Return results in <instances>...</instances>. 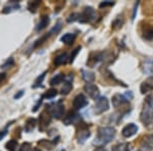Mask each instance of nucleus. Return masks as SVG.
<instances>
[{"instance_id":"nucleus-35","label":"nucleus","mask_w":153,"mask_h":151,"mask_svg":"<svg viewBox=\"0 0 153 151\" xmlns=\"http://www.w3.org/2000/svg\"><path fill=\"white\" fill-rule=\"evenodd\" d=\"M49 35H50V34H49ZM49 35H45V36H44V37H42V38L40 39V40H37L36 44H35V47H37V46H38V45H41V44L43 43V42L45 41L46 39L48 38V36H49Z\"/></svg>"},{"instance_id":"nucleus-25","label":"nucleus","mask_w":153,"mask_h":151,"mask_svg":"<svg viewBox=\"0 0 153 151\" xmlns=\"http://www.w3.org/2000/svg\"><path fill=\"white\" fill-rule=\"evenodd\" d=\"M76 39V35L75 34H65V35H63L61 37V41L63 42V43L68 44V45H70V44L73 43L74 41H75Z\"/></svg>"},{"instance_id":"nucleus-17","label":"nucleus","mask_w":153,"mask_h":151,"mask_svg":"<svg viewBox=\"0 0 153 151\" xmlns=\"http://www.w3.org/2000/svg\"><path fill=\"white\" fill-rule=\"evenodd\" d=\"M71 79H73V78L70 77V78H68V80L65 82L62 88H61V94H62V95H68V94L71 91V88H73V84H71Z\"/></svg>"},{"instance_id":"nucleus-40","label":"nucleus","mask_w":153,"mask_h":151,"mask_svg":"<svg viewBox=\"0 0 153 151\" xmlns=\"http://www.w3.org/2000/svg\"><path fill=\"white\" fill-rule=\"evenodd\" d=\"M4 79H5V74H0V82H2L4 80Z\"/></svg>"},{"instance_id":"nucleus-6","label":"nucleus","mask_w":153,"mask_h":151,"mask_svg":"<svg viewBox=\"0 0 153 151\" xmlns=\"http://www.w3.org/2000/svg\"><path fill=\"white\" fill-rule=\"evenodd\" d=\"M51 122V115L47 110L43 111L39 116V128L40 131H44L46 128L49 126V123Z\"/></svg>"},{"instance_id":"nucleus-2","label":"nucleus","mask_w":153,"mask_h":151,"mask_svg":"<svg viewBox=\"0 0 153 151\" xmlns=\"http://www.w3.org/2000/svg\"><path fill=\"white\" fill-rule=\"evenodd\" d=\"M48 112L50 113V115L53 116V118H60L61 116L63 115V112H65V106H63L62 101L60 100V101H58V102L49 105Z\"/></svg>"},{"instance_id":"nucleus-42","label":"nucleus","mask_w":153,"mask_h":151,"mask_svg":"<svg viewBox=\"0 0 153 151\" xmlns=\"http://www.w3.org/2000/svg\"><path fill=\"white\" fill-rule=\"evenodd\" d=\"M33 151H42V150H40V149H38V148H36V149H34Z\"/></svg>"},{"instance_id":"nucleus-27","label":"nucleus","mask_w":153,"mask_h":151,"mask_svg":"<svg viewBox=\"0 0 153 151\" xmlns=\"http://www.w3.org/2000/svg\"><path fill=\"white\" fill-rule=\"evenodd\" d=\"M14 8H19V4L18 1H16V2H14V1L9 2L8 6H6L5 8H4L3 12H4V13H8V12H10L11 10H13Z\"/></svg>"},{"instance_id":"nucleus-8","label":"nucleus","mask_w":153,"mask_h":151,"mask_svg":"<svg viewBox=\"0 0 153 151\" xmlns=\"http://www.w3.org/2000/svg\"><path fill=\"white\" fill-rule=\"evenodd\" d=\"M91 133L89 131L88 127L86 125H81L80 128H79V131H78V139H79V142L80 143H84L86 140L90 137Z\"/></svg>"},{"instance_id":"nucleus-21","label":"nucleus","mask_w":153,"mask_h":151,"mask_svg":"<svg viewBox=\"0 0 153 151\" xmlns=\"http://www.w3.org/2000/svg\"><path fill=\"white\" fill-rule=\"evenodd\" d=\"M63 79H65V76H63L62 74H57V75H55V76L52 77V78L50 79L49 83H50L51 86L58 85V84H60L61 82L63 81Z\"/></svg>"},{"instance_id":"nucleus-9","label":"nucleus","mask_w":153,"mask_h":151,"mask_svg":"<svg viewBox=\"0 0 153 151\" xmlns=\"http://www.w3.org/2000/svg\"><path fill=\"white\" fill-rule=\"evenodd\" d=\"M73 105L76 109H82L86 105H88V100L83 94H80V95H76L74 99Z\"/></svg>"},{"instance_id":"nucleus-29","label":"nucleus","mask_w":153,"mask_h":151,"mask_svg":"<svg viewBox=\"0 0 153 151\" xmlns=\"http://www.w3.org/2000/svg\"><path fill=\"white\" fill-rule=\"evenodd\" d=\"M40 5V1H32L29 3V10L32 12H36L38 6Z\"/></svg>"},{"instance_id":"nucleus-1","label":"nucleus","mask_w":153,"mask_h":151,"mask_svg":"<svg viewBox=\"0 0 153 151\" xmlns=\"http://www.w3.org/2000/svg\"><path fill=\"white\" fill-rule=\"evenodd\" d=\"M115 137V130L111 127H103L98 130L97 141H95V144H108L111 142L113 138Z\"/></svg>"},{"instance_id":"nucleus-39","label":"nucleus","mask_w":153,"mask_h":151,"mask_svg":"<svg viewBox=\"0 0 153 151\" xmlns=\"http://www.w3.org/2000/svg\"><path fill=\"white\" fill-rule=\"evenodd\" d=\"M6 134H7V130H4V131H2V132H0V140H1Z\"/></svg>"},{"instance_id":"nucleus-32","label":"nucleus","mask_w":153,"mask_h":151,"mask_svg":"<svg viewBox=\"0 0 153 151\" xmlns=\"http://www.w3.org/2000/svg\"><path fill=\"white\" fill-rule=\"evenodd\" d=\"M45 75H46V71H45V73L42 74V75L39 77L38 79H37L36 82H35V84H34V86H33L34 88L38 87V86H41V83H42V81H43V79H44V77H45Z\"/></svg>"},{"instance_id":"nucleus-12","label":"nucleus","mask_w":153,"mask_h":151,"mask_svg":"<svg viewBox=\"0 0 153 151\" xmlns=\"http://www.w3.org/2000/svg\"><path fill=\"white\" fill-rule=\"evenodd\" d=\"M143 37L147 41L153 42V25H146L143 27Z\"/></svg>"},{"instance_id":"nucleus-38","label":"nucleus","mask_w":153,"mask_h":151,"mask_svg":"<svg viewBox=\"0 0 153 151\" xmlns=\"http://www.w3.org/2000/svg\"><path fill=\"white\" fill-rule=\"evenodd\" d=\"M24 93H25L24 90H21L18 94H16V95H14V99H19V97H22V96L24 95Z\"/></svg>"},{"instance_id":"nucleus-20","label":"nucleus","mask_w":153,"mask_h":151,"mask_svg":"<svg viewBox=\"0 0 153 151\" xmlns=\"http://www.w3.org/2000/svg\"><path fill=\"white\" fill-rule=\"evenodd\" d=\"M49 24V18L47 16H43V18L41 19V21L39 22L38 25H37V27H36V31L37 32H40L42 31L43 29H45L46 27H47V25Z\"/></svg>"},{"instance_id":"nucleus-24","label":"nucleus","mask_w":153,"mask_h":151,"mask_svg":"<svg viewBox=\"0 0 153 151\" xmlns=\"http://www.w3.org/2000/svg\"><path fill=\"white\" fill-rule=\"evenodd\" d=\"M131 146L129 143H120L115 145L112 148V151H131Z\"/></svg>"},{"instance_id":"nucleus-4","label":"nucleus","mask_w":153,"mask_h":151,"mask_svg":"<svg viewBox=\"0 0 153 151\" xmlns=\"http://www.w3.org/2000/svg\"><path fill=\"white\" fill-rule=\"evenodd\" d=\"M140 120L144 125H149L153 121V107L149 106L148 104H145L144 108L142 109L141 115H140Z\"/></svg>"},{"instance_id":"nucleus-22","label":"nucleus","mask_w":153,"mask_h":151,"mask_svg":"<svg viewBox=\"0 0 153 151\" xmlns=\"http://www.w3.org/2000/svg\"><path fill=\"white\" fill-rule=\"evenodd\" d=\"M143 71L146 74H148V75H153V61H145L144 64H143Z\"/></svg>"},{"instance_id":"nucleus-15","label":"nucleus","mask_w":153,"mask_h":151,"mask_svg":"<svg viewBox=\"0 0 153 151\" xmlns=\"http://www.w3.org/2000/svg\"><path fill=\"white\" fill-rule=\"evenodd\" d=\"M78 120H79V115H78V113L74 112V111H70V112L68 113V115L63 118V123L66 125V126L71 125V123L76 122Z\"/></svg>"},{"instance_id":"nucleus-34","label":"nucleus","mask_w":153,"mask_h":151,"mask_svg":"<svg viewBox=\"0 0 153 151\" xmlns=\"http://www.w3.org/2000/svg\"><path fill=\"white\" fill-rule=\"evenodd\" d=\"M146 104L153 107V93L150 94V95L146 98Z\"/></svg>"},{"instance_id":"nucleus-41","label":"nucleus","mask_w":153,"mask_h":151,"mask_svg":"<svg viewBox=\"0 0 153 151\" xmlns=\"http://www.w3.org/2000/svg\"><path fill=\"white\" fill-rule=\"evenodd\" d=\"M94 151H106L104 148H102V147H97Z\"/></svg>"},{"instance_id":"nucleus-19","label":"nucleus","mask_w":153,"mask_h":151,"mask_svg":"<svg viewBox=\"0 0 153 151\" xmlns=\"http://www.w3.org/2000/svg\"><path fill=\"white\" fill-rule=\"evenodd\" d=\"M36 123H37V121L35 120V118H29V120L26 122V125H25V131H26L27 133L32 132V131L35 129Z\"/></svg>"},{"instance_id":"nucleus-18","label":"nucleus","mask_w":153,"mask_h":151,"mask_svg":"<svg viewBox=\"0 0 153 151\" xmlns=\"http://www.w3.org/2000/svg\"><path fill=\"white\" fill-rule=\"evenodd\" d=\"M57 142H55V141H49V140H41L38 142V145L41 146V147L45 148V149L47 150H52L54 148V145L56 144Z\"/></svg>"},{"instance_id":"nucleus-23","label":"nucleus","mask_w":153,"mask_h":151,"mask_svg":"<svg viewBox=\"0 0 153 151\" xmlns=\"http://www.w3.org/2000/svg\"><path fill=\"white\" fill-rule=\"evenodd\" d=\"M82 74H83V75H82L83 76V79L86 82H88V84L95 80V75L93 73H91V71H88L83 70L82 71Z\"/></svg>"},{"instance_id":"nucleus-26","label":"nucleus","mask_w":153,"mask_h":151,"mask_svg":"<svg viewBox=\"0 0 153 151\" xmlns=\"http://www.w3.org/2000/svg\"><path fill=\"white\" fill-rule=\"evenodd\" d=\"M19 146V143L16 140H9L5 144V148L8 151H16Z\"/></svg>"},{"instance_id":"nucleus-11","label":"nucleus","mask_w":153,"mask_h":151,"mask_svg":"<svg viewBox=\"0 0 153 151\" xmlns=\"http://www.w3.org/2000/svg\"><path fill=\"white\" fill-rule=\"evenodd\" d=\"M103 59V53L102 52H92L89 56V59L87 61V64L90 68H93L97 62Z\"/></svg>"},{"instance_id":"nucleus-33","label":"nucleus","mask_w":153,"mask_h":151,"mask_svg":"<svg viewBox=\"0 0 153 151\" xmlns=\"http://www.w3.org/2000/svg\"><path fill=\"white\" fill-rule=\"evenodd\" d=\"M31 144L30 143H24L23 145H22V147H21V150L19 151H31Z\"/></svg>"},{"instance_id":"nucleus-3","label":"nucleus","mask_w":153,"mask_h":151,"mask_svg":"<svg viewBox=\"0 0 153 151\" xmlns=\"http://www.w3.org/2000/svg\"><path fill=\"white\" fill-rule=\"evenodd\" d=\"M96 18L95 10L92 7H85L84 10L79 13V22L80 23H90Z\"/></svg>"},{"instance_id":"nucleus-5","label":"nucleus","mask_w":153,"mask_h":151,"mask_svg":"<svg viewBox=\"0 0 153 151\" xmlns=\"http://www.w3.org/2000/svg\"><path fill=\"white\" fill-rule=\"evenodd\" d=\"M109 109V103H108V100L106 97H99L96 100L95 103V108L94 111L96 115H101L104 111H107Z\"/></svg>"},{"instance_id":"nucleus-43","label":"nucleus","mask_w":153,"mask_h":151,"mask_svg":"<svg viewBox=\"0 0 153 151\" xmlns=\"http://www.w3.org/2000/svg\"><path fill=\"white\" fill-rule=\"evenodd\" d=\"M138 151H148V150H146V149H141V150H138Z\"/></svg>"},{"instance_id":"nucleus-14","label":"nucleus","mask_w":153,"mask_h":151,"mask_svg":"<svg viewBox=\"0 0 153 151\" xmlns=\"http://www.w3.org/2000/svg\"><path fill=\"white\" fill-rule=\"evenodd\" d=\"M128 102H129L128 98H126L124 95H120V94H117V95H114L112 98V104L114 107H118L120 105H123Z\"/></svg>"},{"instance_id":"nucleus-7","label":"nucleus","mask_w":153,"mask_h":151,"mask_svg":"<svg viewBox=\"0 0 153 151\" xmlns=\"http://www.w3.org/2000/svg\"><path fill=\"white\" fill-rule=\"evenodd\" d=\"M84 89H85L86 93H87L92 99H95L96 100V99L99 98L100 91H99V89H98V87H96L95 85L89 83V84H87V85H85Z\"/></svg>"},{"instance_id":"nucleus-28","label":"nucleus","mask_w":153,"mask_h":151,"mask_svg":"<svg viewBox=\"0 0 153 151\" xmlns=\"http://www.w3.org/2000/svg\"><path fill=\"white\" fill-rule=\"evenodd\" d=\"M56 95H57V91H56L55 89H50V90H48L42 97L46 98V99H52L55 97Z\"/></svg>"},{"instance_id":"nucleus-36","label":"nucleus","mask_w":153,"mask_h":151,"mask_svg":"<svg viewBox=\"0 0 153 151\" xmlns=\"http://www.w3.org/2000/svg\"><path fill=\"white\" fill-rule=\"evenodd\" d=\"M80 50H81V47H78V48H76V49H75V51H74V53L71 54V59H70V60H71V62H73V61H74V59H75V56L76 55V53H78Z\"/></svg>"},{"instance_id":"nucleus-31","label":"nucleus","mask_w":153,"mask_h":151,"mask_svg":"<svg viewBox=\"0 0 153 151\" xmlns=\"http://www.w3.org/2000/svg\"><path fill=\"white\" fill-rule=\"evenodd\" d=\"M60 29H61V23H57V24H56V26L53 27L52 30L49 32V34H50V35H53V34H57L58 32L60 31Z\"/></svg>"},{"instance_id":"nucleus-16","label":"nucleus","mask_w":153,"mask_h":151,"mask_svg":"<svg viewBox=\"0 0 153 151\" xmlns=\"http://www.w3.org/2000/svg\"><path fill=\"white\" fill-rule=\"evenodd\" d=\"M68 61V55L66 53H62L60 55L56 56L55 59H54V64L56 66L62 65V64H65Z\"/></svg>"},{"instance_id":"nucleus-30","label":"nucleus","mask_w":153,"mask_h":151,"mask_svg":"<svg viewBox=\"0 0 153 151\" xmlns=\"http://www.w3.org/2000/svg\"><path fill=\"white\" fill-rule=\"evenodd\" d=\"M13 64H14V59L12 57H9L5 62L1 65V68H11V66H13Z\"/></svg>"},{"instance_id":"nucleus-10","label":"nucleus","mask_w":153,"mask_h":151,"mask_svg":"<svg viewBox=\"0 0 153 151\" xmlns=\"http://www.w3.org/2000/svg\"><path fill=\"white\" fill-rule=\"evenodd\" d=\"M137 131H138V127L135 123H129V125H127L123 129L122 134L124 137L130 138V137H132V136H134L135 134L137 133Z\"/></svg>"},{"instance_id":"nucleus-37","label":"nucleus","mask_w":153,"mask_h":151,"mask_svg":"<svg viewBox=\"0 0 153 151\" xmlns=\"http://www.w3.org/2000/svg\"><path fill=\"white\" fill-rule=\"evenodd\" d=\"M113 2H102V3H100V7H106V6H112L113 5Z\"/></svg>"},{"instance_id":"nucleus-13","label":"nucleus","mask_w":153,"mask_h":151,"mask_svg":"<svg viewBox=\"0 0 153 151\" xmlns=\"http://www.w3.org/2000/svg\"><path fill=\"white\" fill-rule=\"evenodd\" d=\"M153 90V77L148 78L146 81H144L141 85V93L145 94L149 91Z\"/></svg>"}]
</instances>
